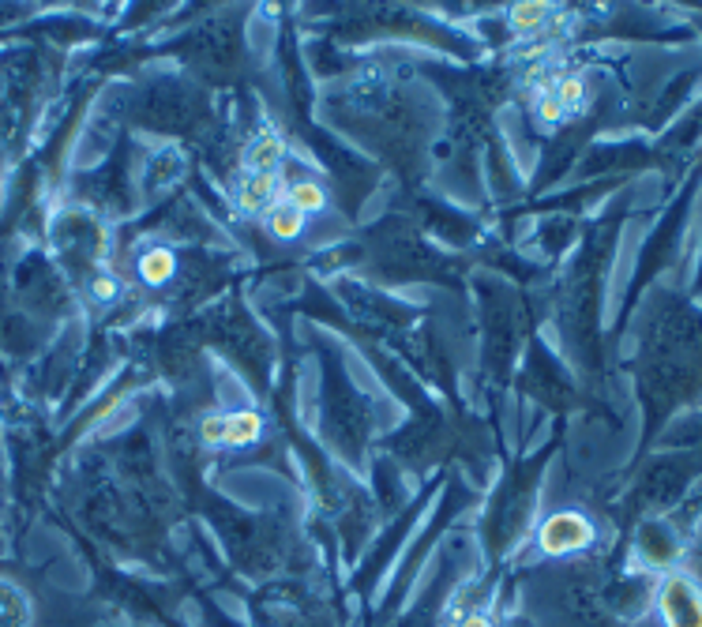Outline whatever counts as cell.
<instances>
[{"label":"cell","instance_id":"obj_1","mask_svg":"<svg viewBox=\"0 0 702 627\" xmlns=\"http://www.w3.org/2000/svg\"><path fill=\"white\" fill-rule=\"evenodd\" d=\"M661 613L669 627H702V597L688 579H669L661 590Z\"/></svg>","mask_w":702,"mask_h":627},{"label":"cell","instance_id":"obj_2","mask_svg":"<svg viewBox=\"0 0 702 627\" xmlns=\"http://www.w3.org/2000/svg\"><path fill=\"white\" fill-rule=\"evenodd\" d=\"M590 537H594V530L582 515H556L544 522V530H541V545L549 548V553H575V548L590 545Z\"/></svg>","mask_w":702,"mask_h":627},{"label":"cell","instance_id":"obj_3","mask_svg":"<svg viewBox=\"0 0 702 627\" xmlns=\"http://www.w3.org/2000/svg\"><path fill=\"white\" fill-rule=\"evenodd\" d=\"M237 200L244 210H267L270 200H275V173H248L244 185L237 188Z\"/></svg>","mask_w":702,"mask_h":627},{"label":"cell","instance_id":"obj_4","mask_svg":"<svg viewBox=\"0 0 702 627\" xmlns=\"http://www.w3.org/2000/svg\"><path fill=\"white\" fill-rule=\"evenodd\" d=\"M278 159H282V143H278V135L267 132L263 140H256V143L248 147L244 166H248V173H275Z\"/></svg>","mask_w":702,"mask_h":627},{"label":"cell","instance_id":"obj_5","mask_svg":"<svg viewBox=\"0 0 702 627\" xmlns=\"http://www.w3.org/2000/svg\"><path fill=\"white\" fill-rule=\"evenodd\" d=\"M267 226H270V233H275V237L289 241V237H297V233L304 229V214L294 203H278V207H270Z\"/></svg>","mask_w":702,"mask_h":627},{"label":"cell","instance_id":"obj_6","mask_svg":"<svg viewBox=\"0 0 702 627\" xmlns=\"http://www.w3.org/2000/svg\"><path fill=\"white\" fill-rule=\"evenodd\" d=\"M260 414H229L226 417V443H252L260 440Z\"/></svg>","mask_w":702,"mask_h":627},{"label":"cell","instance_id":"obj_7","mask_svg":"<svg viewBox=\"0 0 702 627\" xmlns=\"http://www.w3.org/2000/svg\"><path fill=\"white\" fill-rule=\"evenodd\" d=\"M140 274H143L147 282H154V286H158V282H166L169 274H173V256H169L166 248H154V252H147V256L140 260Z\"/></svg>","mask_w":702,"mask_h":627},{"label":"cell","instance_id":"obj_8","mask_svg":"<svg viewBox=\"0 0 702 627\" xmlns=\"http://www.w3.org/2000/svg\"><path fill=\"white\" fill-rule=\"evenodd\" d=\"M286 203H294L301 214L320 210V207H323V192H320V185H297L294 192H289V200H286Z\"/></svg>","mask_w":702,"mask_h":627},{"label":"cell","instance_id":"obj_9","mask_svg":"<svg viewBox=\"0 0 702 627\" xmlns=\"http://www.w3.org/2000/svg\"><path fill=\"white\" fill-rule=\"evenodd\" d=\"M544 15H549V8H544V4H518V8L511 12L515 27H537Z\"/></svg>","mask_w":702,"mask_h":627},{"label":"cell","instance_id":"obj_10","mask_svg":"<svg viewBox=\"0 0 702 627\" xmlns=\"http://www.w3.org/2000/svg\"><path fill=\"white\" fill-rule=\"evenodd\" d=\"M556 98H560L563 109H568V106H582V83H578V80H563V83L556 87Z\"/></svg>","mask_w":702,"mask_h":627},{"label":"cell","instance_id":"obj_11","mask_svg":"<svg viewBox=\"0 0 702 627\" xmlns=\"http://www.w3.org/2000/svg\"><path fill=\"white\" fill-rule=\"evenodd\" d=\"M200 428H203L200 436H203L207 443H226V417H207Z\"/></svg>","mask_w":702,"mask_h":627},{"label":"cell","instance_id":"obj_12","mask_svg":"<svg viewBox=\"0 0 702 627\" xmlns=\"http://www.w3.org/2000/svg\"><path fill=\"white\" fill-rule=\"evenodd\" d=\"M537 109H541V121H560V116H563V106H560L556 94H544Z\"/></svg>","mask_w":702,"mask_h":627},{"label":"cell","instance_id":"obj_13","mask_svg":"<svg viewBox=\"0 0 702 627\" xmlns=\"http://www.w3.org/2000/svg\"><path fill=\"white\" fill-rule=\"evenodd\" d=\"M94 289H98V297H113V293H116V282H106V279H102Z\"/></svg>","mask_w":702,"mask_h":627},{"label":"cell","instance_id":"obj_14","mask_svg":"<svg viewBox=\"0 0 702 627\" xmlns=\"http://www.w3.org/2000/svg\"><path fill=\"white\" fill-rule=\"evenodd\" d=\"M462 627H489V620H481V616H470V620H466Z\"/></svg>","mask_w":702,"mask_h":627}]
</instances>
